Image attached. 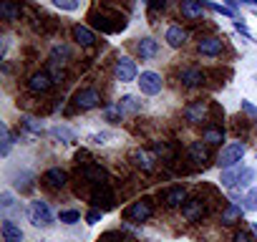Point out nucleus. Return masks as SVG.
<instances>
[{"instance_id":"nucleus-1","label":"nucleus","mask_w":257,"mask_h":242,"mask_svg":"<svg viewBox=\"0 0 257 242\" xmlns=\"http://www.w3.org/2000/svg\"><path fill=\"white\" fill-rule=\"evenodd\" d=\"M244 154H247V147H244L242 142H232V144H227V147L219 152L217 164H219L222 169H232V167H237V164L242 162Z\"/></svg>"},{"instance_id":"nucleus-2","label":"nucleus","mask_w":257,"mask_h":242,"mask_svg":"<svg viewBox=\"0 0 257 242\" xmlns=\"http://www.w3.org/2000/svg\"><path fill=\"white\" fill-rule=\"evenodd\" d=\"M28 217H31V222H33L36 227H51V224H53V212H51L48 202H43V199H33V202H31Z\"/></svg>"},{"instance_id":"nucleus-3","label":"nucleus","mask_w":257,"mask_h":242,"mask_svg":"<svg viewBox=\"0 0 257 242\" xmlns=\"http://www.w3.org/2000/svg\"><path fill=\"white\" fill-rule=\"evenodd\" d=\"M113 73H116V78L121 81V83H132V81H137V63L128 58V56H121L118 61H116V66H113Z\"/></svg>"},{"instance_id":"nucleus-4","label":"nucleus","mask_w":257,"mask_h":242,"mask_svg":"<svg viewBox=\"0 0 257 242\" xmlns=\"http://www.w3.org/2000/svg\"><path fill=\"white\" fill-rule=\"evenodd\" d=\"M137 83H139L142 93H147V96H157L162 91V86H164V81H162V76L157 71H142Z\"/></svg>"},{"instance_id":"nucleus-5","label":"nucleus","mask_w":257,"mask_h":242,"mask_svg":"<svg viewBox=\"0 0 257 242\" xmlns=\"http://www.w3.org/2000/svg\"><path fill=\"white\" fill-rule=\"evenodd\" d=\"M91 199H93V204H98V209H111L113 204H116V197H113V192H111V187H108V182H103V184H96L93 187V192H91Z\"/></svg>"},{"instance_id":"nucleus-6","label":"nucleus","mask_w":257,"mask_h":242,"mask_svg":"<svg viewBox=\"0 0 257 242\" xmlns=\"http://www.w3.org/2000/svg\"><path fill=\"white\" fill-rule=\"evenodd\" d=\"M152 214H154L152 199H139V202H134L132 207L126 209V217H128V219H134V222H147Z\"/></svg>"},{"instance_id":"nucleus-7","label":"nucleus","mask_w":257,"mask_h":242,"mask_svg":"<svg viewBox=\"0 0 257 242\" xmlns=\"http://www.w3.org/2000/svg\"><path fill=\"white\" fill-rule=\"evenodd\" d=\"M182 214H184V219H189V222H199V219L207 214V204H204V199H199V197L187 199V202L182 204Z\"/></svg>"},{"instance_id":"nucleus-8","label":"nucleus","mask_w":257,"mask_h":242,"mask_svg":"<svg viewBox=\"0 0 257 242\" xmlns=\"http://www.w3.org/2000/svg\"><path fill=\"white\" fill-rule=\"evenodd\" d=\"M98 103H101V93H98L96 88H81V91L76 93V106H78L81 111L96 108Z\"/></svg>"},{"instance_id":"nucleus-9","label":"nucleus","mask_w":257,"mask_h":242,"mask_svg":"<svg viewBox=\"0 0 257 242\" xmlns=\"http://www.w3.org/2000/svg\"><path fill=\"white\" fill-rule=\"evenodd\" d=\"M81 177H83L86 182H91L93 187H96V184H103V182L108 179L106 172H103L98 164H83V167H81Z\"/></svg>"},{"instance_id":"nucleus-10","label":"nucleus","mask_w":257,"mask_h":242,"mask_svg":"<svg viewBox=\"0 0 257 242\" xmlns=\"http://www.w3.org/2000/svg\"><path fill=\"white\" fill-rule=\"evenodd\" d=\"M162 202L167 207H179L182 202H187V189L184 187H169L162 192Z\"/></svg>"},{"instance_id":"nucleus-11","label":"nucleus","mask_w":257,"mask_h":242,"mask_svg":"<svg viewBox=\"0 0 257 242\" xmlns=\"http://www.w3.org/2000/svg\"><path fill=\"white\" fill-rule=\"evenodd\" d=\"M51 86H53V78H51L46 71L33 73V76H31V81H28V88H31L33 93H46Z\"/></svg>"},{"instance_id":"nucleus-12","label":"nucleus","mask_w":257,"mask_h":242,"mask_svg":"<svg viewBox=\"0 0 257 242\" xmlns=\"http://www.w3.org/2000/svg\"><path fill=\"white\" fill-rule=\"evenodd\" d=\"M184 118L192 121V124H199V121H204V118H207V103H204V101L189 103V106L184 108Z\"/></svg>"},{"instance_id":"nucleus-13","label":"nucleus","mask_w":257,"mask_h":242,"mask_svg":"<svg viewBox=\"0 0 257 242\" xmlns=\"http://www.w3.org/2000/svg\"><path fill=\"white\" fill-rule=\"evenodd\" d=\"M0 232H3V242H23V229L13 219H3Z\"/></svg>"},{"instance_id":"nucleus-14","label":"nucleus","mask_w":257,"mask_h":242,"mask_svg":"<svg viewBox=\"0 0 257 242\" xmlns=\"http://www.w3.org/2000/svg\"><path fill=\"white\" fill-rule=\"evenodd\" d=\"M204 13V0H182V16L189 18V21H197L202 18Z\"/></svg>"},{"instance_id":"nucleus-15","label":"nucleus","mask_w":257,"mask_h":242,"mask_svg":"<svg viewBox=\"0 0 257 242\" xmlns=\"http://www.w3.org/2000/svg\"><path fill=\"white\" fill-rule=\"evenodd\" d=\"M164 38H167V43H169L172 48H182V46L187 43V31H184L182 26H169Z\"/></svg>"},{"instance_id":"nucleus-16","label":"nucleus","mask_w":257,"mask_h":242,"mask_svg":"<svg viewBox=\"0 0 257 242\" xmlns=\"http://www.w3.org/2000/svg\"><path fill=\"white\" fill-rule=\"evenodd\" d=\"M132 162H134L139 169H144V172H152L157 159H154V157H152L147 149H134V152H132Z\"/></svg>"},{"instance_id":"nucleus-17","label":"nucleus","mask_w":257,"mask_h":242,"mask_svg":"<svg viewBox=\"0 0 257 242\" xmlns=\"http://www.w3.org/2000/svg\"><path fill=\"white\" fill-rule=\"evenodd\" d=\"M179 81H182L187 88H194V86L204 83V73H202L199 68H184V71L179 73Z\"/></svg>"},{"instance_id":"nucleus-18","label":"nucleus","mask_w":257,"mask_h":242,"mask_svg":"<svg viewBox=\"0 0 257 242\" xmlns=\"http://www.w3.org/2000/svg\"><path fill=\"white\" fill-rule=\"evenodd\" d=\"M189 157H192V162L194 164H207V159H209V152H207V142H192L189 144Z\"/></svg>"},{"instance_id":"nucleus-19","label":"nucleus","mask_w":257,"mask_h":242,"mask_svg":"<svg viewBox=\"0 0 257 242\" xmlns=\"http://www.w3.org/2000/svg\"><path fill=\"white\" fill-rule=\"evenodd\" d=\"M73 38H76V43H78V46H83V48H88V46H93V43H96L93 31H91V28H86V26H73Z\"/></svg>"},{"instance_id":"nucleus-20","label":"nucleus","mask_w":257,"mask_h":242,"mask_svg":"<svg viewBox=\"0 0 257 242\" xmlns=\"http://www.w3.org/2000/svg\"><path fill=\"white\" fill-rule=\"evenodd\" d=\"M197 48H199L202 56H219L222 53V41L219 38H202Z\"/></svg>"},{"instance_id":"nucleus-21","label":"nucleus","mask_w":257,"mask_h":242,"mask_svg":"<svg viewBox=\"0 0 257 242\" xmlns=\"http://www.w3.org/2000/svg\"><path fill=\"white\" fill-rule=\"evenodd\" d=\"M0 16L6 21H18L21 18V3H16V0H3V3H0Z\"/></svg>"},{"instance_id":"nucleus-22","label":"nucleus","mask_w":257,"mask_h":242,"mask_svg":"<svg viewBox=\"0 0 257 242\" xmlns=\"http://www.w3.org/2000/svg\"><path fill=\"white\" fill-rule=\"evenodd\" d=\"M157 51H159V43H157L154 38H142V41L137 43V53H139L142 58H154Z\"/></svg>"},{"instance_id":"nucleus-23","label":"nucleus","mask_w":257,"mask_h":242,"mask_svg":"<svg viewBox=\"0 0 257 242\" xmlns=\"http://www.w3.org/2000/svg\"><path fill=\"white\" fill-rule=\"evenodd\" d=\"M242 214H244V207H239V204L229 202V204L222 209V224H234Z\"/></svg>"},{"instance_id":"nucleus-24","label":"nucleus","mask_w":257,"mask_h":242,"mask_svg":"<svg viewBox=\"0 0 257 242\" xmlns=\"http://www.w3.org/2000/svg\"><path fill=\"white\" fill-rule=\"evenodd\" d=\"M43 179H46L51 187H56V189H58V187H63V184L68 182V174H66L63 169L53 167V169H48V172H46V177H43Z\"/></svg>"},{"instance_id":"nucleus-25","label":"nucleus","mask_w":257,"mask_h":242,"mask_svg":"<svg viewBox=\"0 0 257 242\" xmlns=\"http://www.w3.org/2000/svg\"><path fill=\"white\" fill-rule=\"evenodd\" d=\"M252 179H254V172H252L249 167H242V172H239V177H237V184L232 187V194H239L242 189H247Z\"/></svg>"},{"instance_id":"nucleus-26","label":"nucleus","mask_w":257,"mask_h":242,"mask_svg":"<svg viewBox=\"0 0 257 242\" xmlns=\"http://www.w3.org/2000/svg\"><path fill=\"white\" fill-rule=\"evenodd\" d=\"M51 134H53L56 139H61L63 144H76V132H73V129H68V127H63V124L53 127V129H51Z\"/></svg>"},{"instance_id":"nucleus-27","label":"nucleus","mask_w":257,"mask_h":242,"mask_svg":"<svg viewBox=\"0 0 257 242\" xmlns=\"http://www.w3.org/2000/svg\"><path fill=\"white\" fill-rule=\"evenodd\" d=\"M144 103L137 98V96H123L121 101H118V108H121V113H134V111H139Z\"/></svg>"},{"instance_id":"nucleus-28","label":"nucleus","mask_w":257,"mask_h":242,"mask_svg":"<svg viewBox=\"0 0 257 242\" xmlns=\"http://www.w3.org/2000/svg\"><path fill=\"white\" fill-rule=\"evenodd\" d=\"M202 142H207V144H222L224 142V134H222V129H214V127H207L204 129V137H202Z\"/></svg>"},{"instance_id":"nucleus-29","label":"nucleus","mask_w":257,"mask_h":242,"mask_svg":"<svg viewBox=\"0 0 257 242\" xmlns=\"http://www.w3.org/2000/svg\"><path fill=\"white\" fill-rule=\"evenodd\" d=\"M239 172H242V169H237V167H232V169H224V172H222V187L232 189V187L237 184V177H239Z\"/></svg>"},{"instance_id":"nucleus-30","label":"nucleus","mask_w":257,"mask_h":242,"mask_svg":"<svg viewBox=\"0 0 257 242\" xmlns=\"http://www.w3.org/2000/svg\"><path fill=\"white\" fill-rule=\"evenodd\" d=\"M244 204V209L247 212H257V189H247V194H244V199H242Z\"/></svg>"},{"instance_id":"nucleus-31","label":"nucleus","mask_w":257,"mask_h":242,"mask_svg":"<svg viewBox=\"0 0 257 242\" xmlns=\"http://www.w3.org/2000/svg\"><path fill=\"white\" fill-rule=\"evenodd\" d=\"M53 6L61 8V11H66V13H73V11H78L81 0H53Z\"/></svg>"},{"instance_id":"nucleus-32","label":"nucleus","mask_w":257,"mask_h":242,"mask_svg":"<svg viewBox=\"0 0 257 242\" xmlns=\"http://www.w3.org/2000/svg\"><path fill=\"white\" fill-rule=\"evenodd\" d=\"M0 134H3V149H0V154H3V157H8V154H11V149H13V137H11L8 127H3V129H0Z\"/></svg>"},{"instance_id":"nucleus-33","label":"nucleus","mask_w":257,"mask_h":242,"mask_svg":"<svg viewBox=\"0 0 257 242\" xmlns=\"http://www.w3.org/2000/svg\"><path fill=\"white\" fill-rule=\"evenodd\" d=\"M58 219H61L63 224H76V222L81 219V214H78L76 209H63V212L58 214Z\"/></svg>"},{"instance_id":"nucleus-34","label":"nucleus","mask_w":257,"mask_h":242,"mask_svg":"<svg viewBox=\"0 0 257 242\" xmlns=\"http://www.w3.org/2000/svg\"><path fill=\"white\" fill-rule=\"evenodd\" d=\"M23 124H26V129H28V132H33V134H43V124H41L38 118L26 116V118H23Z\"/></svg>"},{"instance_id":"nucleus-35","label":"nucleus","mask_w":257,"mask_h":242,"mask_svg":"<svg viewBox=\"0 0 257 242\" xmlns=\"http://www.w3.org/2000/svg\"><path fill=\"white\" fill-rule=\"evenodd\" d=\"M103 116L108 118V121H121V108H118V103H113V106H106V111H103Z\"/></svg>"},{"instance_id":"nucleus-36","label":"nucleus","mask_w":257,"mask_h":242,"mask_svg":"<svg viewBox=\"0 0 257 242\" xmlns=\"http://www.w3.org/2000/svg\"><path fill=\"white\" fill-rule=\"evenodd\" d=\"M111 137H113L111 132H96V134H91V137H88V142H91V144H108V139H111Z\"/></svg>"},{"instance_id":"nucleus-37","label":"nucleus","mask_w":257,"mask_h":242,"mask_svg":"<svg viewBox=\"0 0 257 242\" xmlns=\"http://www.w3.org/2000/svg\"><path fill=\"white\" fill-rule=\"evenodd\" d=\"M0 207H3V209H13V207H16V199H13L11 192H3V194H0Z\"/></svg>"},{"instance_id":"nucleus-38","label":"nucleus","mask_w":257,"mask_h":242,"mask_svg":"<svg viewBox=\"0 0 257 242\" xmlns=\"http://www.w3.org/2000/svg\"><path fill=\"white\" fill-rule=\"evenodd\" d=\"M204 6H209L212 11H217V13L227 16V18H234V11H232V8H224V6H219V3H204Z\"/></svg>"},{"instance_id":"nucleus-39","label":"nucleus","mask_w":257,"mask_h":242,"mask_svg":"<svg viewBox=\"0 0 257 242\" xmlns=\"http://www.w3.org/2000/svg\"><path fill=\"white\" fill-rule=\"evenodd\" d=\"M101 217H103V209H91V212L86 214V222H88V224H96Z\"/></svg>"},{"instance_id":"nucleus-40","label":"nucleus","mask_w":257,"mask_h":242,"mask_svg":"<svg viewBox=\"0 0 257 242\" xmlns=\"http://www.w3.org/2000/svg\"><path fill=\"white\" fill-rule=\"evenodd\" d=\"M239 106H242V111H244V113H249V116H254V118H257V106H254V103H249V101H244V98H242V103H239Z\"/></svg>"},{"instance_id":"nucleus-41","label":"nucleus","mask_w":257,"mask_h":242,"mask_svg":"<svg viewBox=\"0 0 257 242\" xmlns=\"http://www.w3.org/2000/svg\"><path fill=\"white\" fill-rule=\"evenodd\" d=\"M232 242H252V234H249V232H244V229H239V232H234Z\"/></svg>"},{"instance_id":"nucleus-42","label":"nucleus","mask_w":257,"mask_h":242,"mask_svg":"<svg viewBox=\"0 0 257 242\" xmlns=\"http://www.w3.org/2000/svg\"><path fill=\"white\" fill-rule=\"evenodd\" d=\"M147 3H149V11H152V13H157V11H164L167 0H147Z\"/></svg>"},{"instance_id":"nucleus-43","label":"nucleus","mask_w":257,"mask_h":242,"mask_svg":"<svg viewBox=\"0 0 257 242\" xmlns=\"http://www.w3.org/2000/svg\"><path fill=\"white\" fill-rule=\"evenodd\" d=\"M234 31H239V33H242L244 38H252V33H249V28H247V26H244L242 21H234Z\"/></svg>"},{"instance_id":"nucleus-44","label":"nucleus","mask_w":257,"mask_h":242,"mask_svg":"<svg viewBox=\"0 0 257 242\" xmlns=\"http://www.w3.org/2000/svg\"><path fill=\"white\" fill-rule=\"evenodd\" d=\"M244 6H252V8H257V0H242Z\"/></svg>"},{"instance_id":"nucleus-45","label":"nucleus","mask_w":257,"mask_h":242,"mask_svg":"<svg viewBox=\"0 0 257 242\" xmlns=\"http://www.w3.org/2000/svg\"><path fill=\"white\" fill-rule=\"evenodd\" d=\"M249 229H252V234L257 237V222H252V224H249Z\"/></svg>"},{"instance_id":"nucleus-46","label":"nucleus","mask_w":257,"mask_h":242,"mask_svg":"<svg viewBox=\"0 0 257 242\" xmlns=\"http://www.w3.org/2000/svg\"><path fill=\"white\" fill-rule=\"evenodd\" d=\"M227 3L232 6V11H234V6H237V0H227Z\"/></svg>"}]
</instances>
